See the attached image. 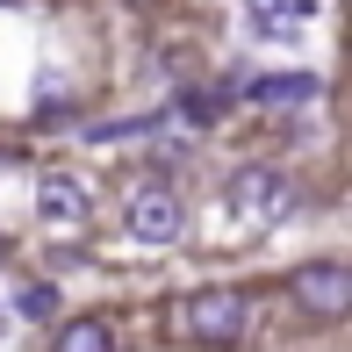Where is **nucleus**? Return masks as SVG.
<instances>
[{"mask_svg":"<svg viewBox=\"0 0 352 352\" xmlns=\"http://www.w3.org/2000/svg\"><path fill=\"white\" fill-rule=\"evenodd\" d=\"M223 209L245 223V230H280L302 209V180L280 173V166H245V173L223 180Z\"/></svg>","mask_w":352,"mask_h":352,"instance_id":"f03ea898","label":"nucleus"},{"mask_svg":"<svg viewBox=\"0 0 352 352\" xmlns=\"http://www.w3.org/2000/svg\"><path fill=\"white\" fill-rule=\"evenodd\" d=\"M173 331H180L187 345H201V352H230V345H245V331H252V295L245 287H195V295L173 309Z\"/></svg>","mask_w":352,"mask_h":352,"instance_id":"f257e3e1","label":"nucleus"},{"mask_svg":"<svg viewBox=\"0 0 352 352\" xmlns=\"http://www.w3.org/2000/svg\"><path fill=\"white\" fill-rule=\"evenodd\" d=\"M14 302H22V316H29V324H51V316H58V295H51V280H29Z\"/></svg>","mask_w":352,"mask_h":352,"instance_id":"1a4fd4ad","label":"nucleus"},{"mask_svg":"<svg viewBox=\"0 0 352 352\" xmlns=\"http://www.w3.org/2000/svg\"><path fill=\"white\" fill-rule=\"evenodd\" d=\"M51 352H122V331H116V316L87 309V316H65V324H58Z\"/></svg>","mask_w":352,"mask_h":352,"instance_id":"423d86ee","label":"nucleus"},{"mask_svg":"<svg viewBox=\"0 0 352 352\" xmlns=\"http://www.w3.org/2000/svg\"><path fill=\"white\" fill-rule=\"evenodd\" d=\"M324 94V79L316 72H266V79H252L245 87V101H259V108H295V101H316Z\"/></svg>","mask_w":352,"mask_h":352,"instance_id":"0eeeda50","label":"nucleus"},{"mask_svg":"<svg viewBox=\"0 0 352 352\" xmlns=\"http://www.w3.org/2000/svg\"><path fill=\"white\" fill-rule=\"evenodd\" d=\"M287 295H295L302 316L338 324V316H352V266H345V259H309V266L287 274Z\"/></svg>","mask_w":352,"mask_h":352,"instance_id":"20e7f679","label":"nucleus"},{"mask_svg":"<svg viewBox=\"0 0 352 352\" xmlns=\"http://www.w3.org/2000/svg\"><path fill=\"white\" fill-rule=\"evenodd\" d=\"M309 14H316V0H252V29L259 36H295Z\"/></svg>","mask_w":352,"mask_h":352,"instance_id":"6e6552de","label":"nucleus"},{"mask_svg":"<svg viewBox=\"0 0 352 352\" xmlns=\"http://www.w3.org/2000/svg\"><path fill=\"white\" fill-rule=\"evenodd\" d=\"M122 230H130L137 245H173V237L187 230V201L173 195L166 180H137L130 195H122Z\"/></svg>","mask_w":352,"mask_h":352,"instance_id":"7ed1b4c3","label":"nucleus"},{"mask_svg":"<svg viewBox=\"0 0 352 352\" xmlns=\"http://www.w3.org/2000/svg\"><path fill=\"white\" fill-rule=\"evenodd\" d=\"M36 216L51 223V230H87L94 223V195H87V180L65 166H51V173H36Z\"/></svg>","mask_w":352,"mask_h":352,"instance_id":"39448f33","label":"nucleus"}]
</instances>
